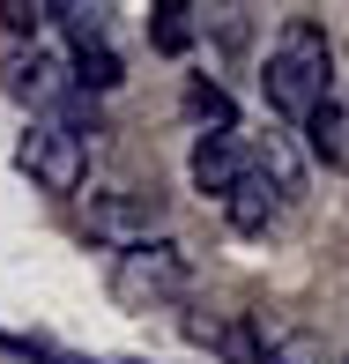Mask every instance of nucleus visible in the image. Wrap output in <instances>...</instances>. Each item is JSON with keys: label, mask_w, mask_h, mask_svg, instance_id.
<instances>
[{"label": "nucleus", "mask_w": 349, "mask_h": 364, "mask_svg": "<svg viewBox=\"0 0 349 364\" xmlns=\"http://www.w3.org/2000/svg\"><path fill=\"white\" fill-rule=\"evenodd\" d=\"M208 23H215V38H223L230 53H238V45H245V15H238V8H215Z\"/></svg>", "instance_id": "obj_14"}, {"label": "nucleus", "mask_w": 349, "mask_h": 364, "mask_svg": "<svg viewBox=\"0 0 349 364\" xmlns=\"http://www.w3.org/2000/svg\"><path fill=\"white\" fill-rule=\"evenodd\" d=\"M0 23H8L15 38H38V23H45V0H0Z\"/></svg>", "instance_id": "obj_12"}, {"label": "nucleus", "mask_w": 349, "mask_h": 364, "mask_svg": "<svg viewBox=\"0 0 349 364\" xmlns=\"http://www.w3.org/2000/svg\"><path fill=\"white\" fill-rule=\"evenodd\" d=\"M290 193H297V164H290V149H282L275 134H253V171H245V186L223 201V216L245 230V238H260L282 208H290Z\"/></svg>", "instance_id": "obj_2"}, {"label": "nucleus", "mask_w": 349, "mask_h": 364, "mask_svg": "<svg viewBox=\"0 0 349 364\" xmlns=\"http://www.w3.org/2000/svg\"><path fill=\"white\" fill-rule=\"evenodd\" d=\"M8 97H23V105H38L45 119H53L60 105H75L82 82H75V53H45V45H23V53H8Z\"/></svg>", "instance_id": "obj_6"}, {"label": "nucleus", "mask_w": 349, "mask_h": 364, "mask_svg": "<svg viewBox=\"0 0 349 364\" xmlns=\"http://www.w3.org/2000/svg\"><path fill=\"white\" fill-rule=\"evenodd\" d=\"M23 171L38 178L45 193H75L82 171H90V134L68 127V119H38L30 141H23Z\"/></svg>", "instance_id": "obj_4"}, {"label": "nucleus", "mask_w": 349, "mask_h": 364, "mask_svg": "<svg viewBox=\"0 0 349 364\" xmlns=\"http://www.w3.org/2000/svg\"><path fill=\"white\" fill-rule=\"evenodd\" d=\"M193 30H201V23H193V0H156V8H149V45H156V53H186V45H193Z\"/></svg>", "instance_id": "obj_9"}, {"label": "nucleus", "mask_w": 349, "mask_h": 364, "mask_svg": "<svg viewBox=\"0 0 349 364\" xmlns=\"http://www.w3.org/2000/svg\"><path fill=\"white\" fill-rule=\"evenodd\" d=\"M327 75H335V45H327V30L312 23V15H290V23L275 30V45H268L260 97H268V112H275V119L305 127L312 112L327 105Z\"/></svg>", "instance_id": "obj_1"}, {"label": "nucleus", "mask_w": 349, "mask_h": 364, "mask_svg": "<svg viewBox=\"0 0 349 364\" xmlns=\"http://www.w3.org/2000/svg\"><path fill=\"white\" fill-rule=\"evenodd\" d=\"M186 105H193V119H208V127H215V134L230 127V97L215 90V82H193V90H186Z\"/></svg>", "instance_id": "obj_11"}, {"label": "nucleus", "mask_w": 349, "mask_h": 364, "mask_svg": "<svg viewBox=\"0 0 349 364\" xmlns=\"http://www.w3.org/2000/svg\"><path fill=\"white\" fill-rule=\"evenodd\" d=\"M193 186L208 193V201H230V193L245 186V171H253V134H238V127H223V134H201L193 141Z\"/></svg>", "instance_id": "obj_7"}, {"label": "nucleus", "mask_w": 349, "mask_h": 364, "mask_svg": "<svg viewBox=\"0 0 349 364\" xmlns=\"http://www.w3.org/2000/svg\"><path fill=\"white\" fill-rule=\"evenodd\" d=\"M90 238L127 253V245H149L163 238V201L141 186H119V193H90Z\"/></svg>", "instance_id": "obj_5"}, {"label": "nucleus", "mask_w": 349, "mask_h": 364, "mask_svg": "<svg viewBox=\"0 0 349 364\" xmlns=\"http://www.w3.org/2000/svg\"><path fill=\"white\" fill-rule=\"evenodd\" d=\"M75 82H82V97H104L112 82H119V53H112V45H82L75 53Z\"/></svg>", "instance_id": "obj_10"}, {"label": "nucleus", "mask_w": 349, "mask_h": 364, "mask_svg": "<svg viewBox=\"0 0 349 364\" xmlns=\"http://www.w3.org/2000/svg\"><path fill=\"white\" fill-rule=\"evenodd\" d=\"M305 149L327 164V171H342V164H349V112L335 105V97H327V105L305 119Z\"/></svg>", "instance_id": "obj_8"}, {"label": "nucleus", "mask_w": 349, "mask_h": 364, "mask_svg": "<svg viewBox=\"0 0 349 364\" xmlns=\"http://www.w3.org/2000/svg\"><path fill=\"white\" fill-rule=\"evenodd\" d=\"M342 364H349V357H342Z\"/></svg>", "instance_id": "obj_15"}, {"label": "nucleus", "mask_w": 349, "mask_h": 364, "mask_svg": "<svg viewBox=\"0 0 349 364\" xmlns=\"http://www.w3.org/2000/svg\"><path fill=\"white\" fill-rule=\"evenodd\" d=\"M186 290V245L178 238H149V245H127L112 260V297L119 305H163V297Z\"/></svg>", "instance_id": "obj_3"}, {"label": "nucleus", "mask_w": 349, "mask_h": 364, "mask_svg": "<svg viewBox=\"0 0 349 364\" xmlns=\"http://www.w3.org/2000/svg\"><path fill=\"white\" fill-rule=\"evenodd\" d=\"M268 364H320V342L312 335H282V342H268Z\"/></svg>", "instance_id": "obj_13"}]
</instances>
